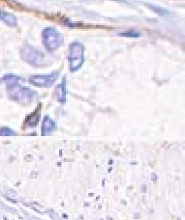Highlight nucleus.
Returning a JSON list of instances; mask_svg holds the SVG:
<instances>
[{"label":"nucleus","mask_w":185,"mask_h":220,"mask_svg":"<svg viewBox=\"0 0 185 220\" xmlns=\"http://www.w3.org/2000/svg\"><path fill=\"white\" fill-rule=\"evenodd\" d=\"M8 91L10 98L17 101H31L34 95L28 88L22 87L17 83L8 85Z\"/></svg>","instance_id":"3"},{"label":"nucleus","mask_w":185,"mask_h":220,"mask_svg":"<svg viewBox=\"0 0 185 220\" xmlns=\"http://www.w3.org/2000/svg\"><path fill=\"white\" fill-rule=\"evenodd\" d=\"M55 79V74H47V75H34L29 78V82L33 85L40 86V87H46L50 86L54 83Z\"/></svg>","instance_id":"5"},{"label":"nucleus","mask_w":185,"mask_h":220,"mask_svg":"<svg viewBox=\"0 0 185 220\" xmlns=\"http://www.w3.org/2000/svg\"><path fill=\"white\" fill-rule=\"evenodd\" d=\"M21 57L27 63L34 66H42L45 62V56L41 51L32 47H24L21 49Z\"/></svg>","instance_id":"4"},{"label":"nucleus","mask_w":185,"mask_h":220,"mask_svg":"<svg viewBox=\"0 0 185 220\" xmlns=\"http://www.w3.org/2000/svg\"><path fill=\"white\" fill-rule=\"evenodd\" d=\"M0 130L4 131V132H0V135H10V134H14V132H10V131H12V130H10L9 128H1Z\"/></svg>","instance_id":"9"},{"label":"nucleus","mask_w":185,"mask_h":220,"mask_svg":"<svg viewBox=\"0 0 185 220\" xmlns=\"http://www.w3.org/2000/svg\"><path fill=\"white\" fill-rule=\"evenodd\" d=\"M149 8H150L152 11H154L156 14L160 15V16H165L166 14H168V11H167L166 9H164V8H161V7H157V6H154V5H149Z\"/></svg>","instance_id":"7"},{"label":"nucleus","mask_w":185,"mask_h":220,"mask_svg":"<svg viewBox=\"0 0 185 220\" xmlns=\"http://www.w3.org/2000/svg\"><path fill=\"white\" fill-rule=\"evenodd\" d=\"M43 45L49 51H55L63 43V36L55 27H46L42 32Z\"/></svg>","instance_id":"1"},{"label":"nucleus","mask_w":185,"mask_h":220,"mask_svg":"<svg viewBox=\"0 0 185 220\" xmlns=\"http://www.w3.org/2000/svg\"><path fill=\"white\" fill-rule=\"evenodd\" d=\"M119 36H123V37H127V38H138L140 36V34L136 32V31H127L124 33H120L118 34Z\"/></svg>","instance_id":"8"},{"label":"nucleus","mask_w":185,"mask_h":220,"mask_svg":"<svg viewBox=\"0 0 185 220\" xmlns=\"http://www.w3.org/2000/svg\"><path fill=\"white\" fill-rule=\"evenodd\" d=\"M0 21L4 22L8 26H12V27H15L17 24V17L13 16L12 14L4 12V11H0Z\"/></svg>","instance_id":"6"},{"label":"nucleus","mask_w":185,"mask_h":220,"mask_svg":"<svg viewBox=\"0 0 185 220\" xmlns=\"http://www.w3.org/2000/svg\"><path fill=\"white\" fill-rule=\"evenodd\" d=\"M84 47L80 42H74L70 45L69 49V62L71 71H77L83 63Z\"/></svg>","instance_id":"2"}]
</instances>
